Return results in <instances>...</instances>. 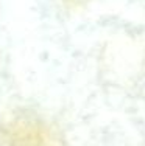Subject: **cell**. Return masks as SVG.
<instances>
[{"label":"cell","instance_id":"obj_1","mask_svg":"<svg viewBox=\"0 0 145 146\" xmlns=\"http://www.w3.org/2000/svg\"><path fill=\"white\" fill-rule=\"evenodd\" d=\"M2 146H59L53 131L45 123L31 118H17L0 135Z\"/></svg>","mask_w":145,"mask_h":146}]
</instances>
